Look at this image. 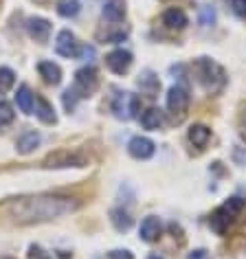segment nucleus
Instances as JSON below:
<instances>
[{"label":"nucleus","instance_id":"nucleus-1","mask_svg":"<svg viewBox=\"0 0 246 259\" xmlns=\"http://www.w3.org/2000/svg\"><path fill=\"white\" fill-rule=\"evenodd\" d=\"M3 209L16 224H40L77 211L79 209V200L70 196L40 193V196H24L9 200Z\"/></svg>","mask_w":246,"mask_h":259},{"label":"nucleus","instance_id":"nucleus-2","mask_svg":"<svg viewBox=\"0 0 246 259\" xmlns=\"http://www.w3.org/2000/svg\"><path fill=\"white\" fill-rule=\"evenodd\" d=\"M193 73H196L198 83L202 86L209 95H218L222 93L226 86V73L218 62L209 60V57H198L193 62Z\"/></svg>","mask_w":246,"mask_h":259},{"label":"nucleus","instance_id":"nucleus-3","mask_svg":"<svg viewBox=\"0 0 246 259\" xmlns=\"http://www.w3.org/2000/svg\"><path fill=\"white\" fill-rule=\"evenodd\" d=\"M244 206H246V202H244L242 198H237V196L235 198H229L224 204H220L218 209L211 213L209 226L218 233V235H224V233L229 231V226L239 218V213L244 211Z\"/></svg>","mask_w":246,"mask_h":259},{"label":"nucleus","instance_id":"nucleus-4","mask_svg":"<svg viewBox=\"0 0 246 259\" xmlns=\"http://www.w3.org/2000/svg\"><path fill=\"white\" fill-rule=\"evenodd\" d=\"M88 154L81 150H57L51 152L44 158L42 167L47 169H62V167H86L88 165Z\"/></svg>","mask_w":246,"mask_h":259},{"label":"nucleus","instance_id":"nucleus-5","mask_svg":"<svg viewBox=\"0 0 246 259\" xmlns=\"http://www.w3.org/2000/svg\"><path fill=\"white\" fill-rule=\"evenodd\" d=\"M139 110H141V97L134 93H119L112 101V112L121 121L134 119L139 114Z\"/></svg>","mask_w":246,"mask_h":259},{"label":"nucleus","instance_id":"nucleus-6","mask_svg":"<svg viewBox=\"0 0 246 259\" xmlns=\"http://www.w3.org/2000/svg\"><path fill=\"white\" fill-rule=\"evenodd\" d=\"M97 88H99V77H97V70L93 66H84L75 73L73 90L77 93L79 99H86V97L95 95Z\"/></svg>","mask_w":246,"mask_h":259},{"label":"nucleus","instance_id":"nucleus-7","mask_svg":"<svg viewBox=\"0 0 246 259\" xmlns=\"http://www.w3.org/2000/svg\"><path fill=\"white\" fill-rule=\"evenodd\" d=\"M189 108V90L183 83H176V86L170 88L167 93V110L176 116V121H180Z\"/></svg>","mask_w":246,"mask_h":259},{"label":"nucleus","instance_id":"nucleus-8","mask_svg":"<svg viewBox=\"0 0 246 259\" xmlns=\"http://www.w3.org/2000/svg\"><path fill=\"white\" fill-rule=\"evenodd\" d=\"M106 66L112 70L114 75H126L132 66V53L126 49H114L106 55Z\"/></svg>","mask_w":246,"mask_h":259},{"label":"nucleus","instance_id":"nucleus-9","mask_svg":"<svg viewBox=\"0 0 246 259\" xmlns=\"http://www.w3.org/2000/svg\"><path fill=\"white\" fill-rule=\"evenodd\" d=\"M79 42H77V37L75 33H70L68 29H64L57 33V40H55V51H57V55H62V57H68V60H73V57L79 55Z\"/></svg>","mask_w":246,"mask_h":259},{"label":"nucleus","instance_id":"nucleus-10","mask_svg":"<svg viewBox=\"0 0 246 259\" xmlns=\"http://www.w3.org/2000/svg\"><path fill=\"white\" fill-rule=\"evenodd\" d=\"M128 152H130V156L139 158V160H147L154 156V152H156V147L150 139L145 137H134L130 143H128Z\"/></svg>","mask_w":246,"mask_h":259},{"label":"nucleus","instance_id":"nucleus-11","mask_svg":"<svg viewBox=\"0 0 246 259\" xmlns=\"http://www.w3.org/2000/svg\"><path fill=\"white\" fill-rule=\"evenodd\" d=\"M27 31L35 42L44 44L51 35V22L47 20V18H31V20L27 22Z\"/></svg>","mask_w":246,"mask_h":259},{"label":"nucleus","instance_id":"nucleus-12","mask_svg":"<svg viewBox=\"0 0 246 259\" xmlns=\"http://www.w3.org/2000/svg\"><path fill=\"white\" fill-rule=\"evenodd\" d=\"M160 231H163V224H160L158 218H145L143 222H141V229H139V235L143 242H156V239L160 237Z\"/></svg>","mask_w":246,"mask_h":259},{"label":"nucleus","instance_id":"nucleus-13","mask_svg":"<svg viewBox=\"0 0 246 259\" xmlns=\"http://www.w3.org/2000/svg\"><path fill=\"white\" fill-rule=\"evenodd\" d=\"M42 143V137H40V132H35V130H27V132L22 134L20 139H18V143H16V150L18 154H22V156H27V154H31L35 150L37 145Z\"/></svg>","mask_w":246,"mask_h":259},{"label":"nucleus","instance_id":"nucleus-14","mask_svg":"<svg viewBox=\"0 0 246 259\" xmlns=\"http://www.w3.org/2000/svg\"><path fill=\"white\" fill-rule=\"evenodd\" d=\"M126 14V0H106V5H103V18H108L110 22H123Z\"/></svg>","mask_w":246,"mask_h":259},{"label":"nucleus","instance_id":"nucleus-15","mask_svg":"<svg viewBox=\"0 0 246 259\" xmlns=\"http://www.w3.org/2000/svg\"><path fill=\"white\" fill-rule=\"evenodd\" d=\"M37 73H40V77L49 86H57L62 81V68L53 62H40L37 64Z\"/></svg>","mask_w":246,"mask_h":259},{"label":"nucleus","instance_id":"nucleus-16","mask_svg":"<svg viewBox=\"0 0 246 259\" xmlns=\"http://www.w3.org/2000/svg\"><path fill=\"white\" fill-rule=\"evenodd\" d=\"M163 24H165V27H170V29L183 31L187 24H189V20H187V14H185L183 9L172 7V9H167L165 14H163Z\"/></svg>","mask_w":246,"mask_h":259},{"label":"nucleus","instance_id":"nucleus-17","mask_svg":"<svg viewBox=\"0 0 246 259\" xmlns=\"http://www.w3.org/2000/svg\"><path fill=\"white\" fill-rule=\"evenodd\" d=\"M163 123H165V112L160 108H147L141 114V125L145 130H158L163 127Z\"/></svg>","mask_w":246,"mask_h":259},{"label":"nucleus","instance_id":"nucleus-18","mask_svg":"<svg viewBox=\"0 0 246 259\" xmlns=\"http://www.w3.org/2000/svg\"><path fill=\"white\" fill-rule=\"evenodd\" d=\"M35 114L37 119H40L42 123H47V125H53V123H57V116H55V110L53 106L44 99V97H35Z\"/></svg>","mask_w":246,"mask_h":259},{"label":"nucleus","instance_id":"nucleus-19","mask_svg":"<svg viewBox=\"0 0 246 259\" xmlns=\"http://www.w3.org/2000/svg\"><path fill=\"white\" fill-rule=\"evenodd\" d=\"M16 103L20 108V112L24 114H33V108H35V97L31 93L29 86H20L16 93Z\"/></svg>","mask_w":246,"mask_h":259},{"label":"nucleus","instance_id":"nucleus-20","mask_svg":"<svg viewBox=\"0 0 246 259\" xmlns=\"http://www.w3.org/2000/svg\"><path fill=\"white\" fill-rule=\"evenodd\" d=\"M139 88H141V93H145L147 97H156L158 88H160V81L152 70H143L141 77H139Z\"/></svg>","mask_w":246,"mask_h":259},{"label":"nucleus","instance_id":"nucleus-21","mask_svg":"<svg viewBox=\"0 0 246 259\" xmlns=\"http://www.w3.org/2000/svg\"><path fill=\"white\" fill-rule=\"evenodd\" d=\"M189 143L191 145H196V147H204L207 143H209V139H211V130L202 125V123H196V125H191L189 127Z\"/></svg>","mask_w":246,"mask_h":259},{"label":"nucleus","instance_id":"nucleus-22","mask_svg":"<svg viewBox=\"0 0 246 259\" xmlns=\"http://www.w3.org/2000/svg\"><path fill=\"white\" fill-rule=\"evenodd\" d=\"M110 220H112V224H114V229L116 231H128L132 226V218H130V213L128 211H123V209H112L110 211Z\"/></svg>","mask_w":246,"mask_h":259},{"label":"nucleus","instance_id":"nucleus-23","mask_svg":"<svg viewBox=\"0 0 246 259\" xmlns=\"http://www.w3.org/2000/svg\"><path fill=\"white\" fill-rule=\"evenodd\" d=\"M81 5L79 0H57V14L62 18H75L79 14Z\"/></svg>","mask_w":246,"mask_h":259},{"label":"nucleus","instance_id":"nucleus-24","mask_svg":"<svg viewBox=\"0 0 246 259\" xmlns=\"http://www.w3.org/2000/svg\"><path fill=\"white\" fill-rule=\"evenodd\" d=\"M16 81V73L7 66H0V93H7V90H11V86H14Z\"/></svg>","mask_w":246,"mask_h":259},{"label":"nucleus","instance_id":"nucleus-25","mask_svg":"<svg viewBox=\"0 0 246 259\" xmlns=\"http://www.w3.org/2000/svg\"><path fill=\"white\" fill-rule=\"evenodd\" d=\"M14 116H16V112H14V108H11V103L0 97V125H9V123L14 121Z\"/></svg>","mask_w":246,"mask_h":259},{"label":"nucleus","instance_id":"nucleus-26","mask_svg":"<svg viewBox=\"0 0 246 259\" xmlns=\"http://www.w3.org/2000/svg\"><path fill=\"white\" fill-rule=\"evenodd\" d=\"M62 101H64V108H66V112H68V114L73 112V110H75V106H77V101H79V97H77V93L73 90V86L64 90V95H62Z\"/></svg>","mask_w":246,"mask_h":259},{"label":"nucleus","instance_id":"nucleus-27","mask_svg":"<svg viewBox=\"0 0 246 259\" xmlns=\"http://www.w3.org/2000/svg\"><path fill=\"white\" fill-rule=\"evenodd\" d=\"M216 22V9L213 7H202L200 9V24L202 27H211Z\"/></svg>","mask_w":246,"mask_h":259},{"label":"nucleus","instance_id":"nucleus-28","mask_svg":"<svg viewBox=\"0 0 246 259\" xmlns=\"http://www.w3.org/2000/svg\"><path fill=\"white\" fill-rule=\"evenodd\" d=\"M29 259H53V257H51L49 252L42 248V246L31 244V246H29Z\"/></svg>","mask_w":246,"mask_h":259},{"label":"nucleus","instance_id":"nucleus-29","mask_svg":"<svg viewBox=\"0 0 246 259\" xmlns=\"http://www.w3.org/2000/svg\"><path fill=\"white\" fill-rule=\"evenodd\" d=\"M231 9L237 18H246V0H231Z\"/></svg>","mask_w":246,"mask_h":259},{"label":"nucleus","instance_id":"nucleus-30","mask_svg":"<svg viewBox=\"0 0 246 259\" xmlns=\"http://www.w3.org/2000/svg\"><path fill=\"white\" fill-rule=\"evenodd\" d=\"M108 259H134V255L130 250H110Z\"/></svg>","mask_w":246,"mask_h":259},{"label":"nucleus","instance_id":"nucleus-31","mask_svg":"<svg viewBox=\"0 0 246 259\" xmlns=\"http://www.w3.org/2000/svg\"><path fill=\"white\" fill-rule=\"evenodd\" d=\"M187 259H211V255L204 248H196V250H191L189 255H187Z\"/></svg>","mask_w":246,"mask_h":259},{"label":"nucleus","instance_id":"nucleus-32","mask_svg":"<svg viewBox=\"0 0 246 259\" xmlns=\"http://www.w3.org/2000/svg\"><path fill=\"white\" fill-rule=\"evenodd\" d=\"M239 137L246 141V108L242 110V114H239Z\"/></svg>","mask_w":246,"mask_h":259},{"label":"nucleus","instance_id":"nucleus-33","mask_svg":"<svg viewBox=\"0 0 246 259\" xmlns=\"http://www.w3.org/2000/svg\"><path fill=\"white\" fill-rule=\"evenodd\" d=\"M77 57H86V60H93V57H95V49H93V47H81V49H79V55H77Z\"/></svg>","mask_w":246,"mask_h":259},{"label":"nucleus","instance_id":"nucleus-34","mask_svg":"<svg viewBox=\"0 0 246 259\" xmlns=\"http://www.w3.org/2000/svg\"><path fill=\"white\" fill-rule=\"evenodd\" d=\"M147 259H163V257H160V255H150Z\"/></svg>","mask_w":246,"mask_h":259},{"label":"nucleus","instance_id":"nucleus-35","mask_svg":"<svg viewBox=\"0 0 246 259\" xmlns=\"http://www.w3.org/2000/svg\"><path fill=\"white\" fill-rule=\"evenodd\" d=\"M3 259H16V257H3Z\"/></svg>","mask_w":246,"mask_h":259}]
</instances>
